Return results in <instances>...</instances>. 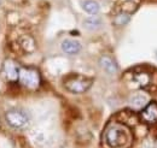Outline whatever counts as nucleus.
Masks as SVG:
<instances>
[{
  "instance_id": "f257e3e1",
  "label": "nucleus",
  "mask_w": 157,
  "mask_h": 148,
  "mask_svg": "<svg viewBox=\"0 0 157 148\" xmlns=\"http://www.w3.org/2000/svg\"><path fill=\"white\" fill-rule=\"evenodd\" d=\"M103 142L106 148H128L132 143V132L122 124H110L103 134Z\"/></svg>"
},
{
  "instance_id": "f03ea898",
  "label": "nucleus",
  "mask_w": 157,
  "mask_h": 148,
  "mask_svg": "<svg viewBox=\"0 0 157 148\" xmlns=\"http://www.w3.org/2000/svg\"><path fill=\"white\" fill-rule=\"evenodd\" d=\"M93 83V80L91 77H86L82 75H71L65 77L63 81V86L67 91L74 94H82L87 92Z\"/></svg>"
},
{
  "instance_id": "7ed1b4c3",
  "label": "nucleus",
  "mask_w": 157,
  "mask_h": 148,
  "mask_svg": "<svg viewBox=\"0 0 157 148\" xmlns=\"http://www.w3.org/2000/svg\"><path fill=\"white\" fill-rule=\"evenodd\" d=\"M6 122L9 123L10 127H12L13 129H25L29 123H30V117L28 114V112L23 109H11L6 112L5 114Z\"/></svg>"
},
{
  "instance_id": "20e7f679",
  "label": "nucleus",
  "mask_w": 157,
  "mask_h": 148,
  "mask_svg": "<svg viewBox=\"0 0 157 148\" xmlns=\"http://www.w3.org/2000/svg\"><path fill=\"white\" fill-rule=\"evenodd\" d=\"M18 82L27 89L35 91L40 87L41 77L39 71L33 68H20L18 72Z\"/></svg>"
},
{
  "instance_id": "39448f33",
  "label": "nucleus",
  "mask_w": 157,
  "mask_h": 148,
  "mask_svg": "<svg viewBox=\"0 0 157 148\" xmlns=\"http://www.w3.org/2000/svg\"><path fill=\"white\" fill-rule=\"evenodd\" d=\"M140 0H116V10L117 13L132 15L139 6Z\"/></svg>"
},
{
  "instance_id": "423d86ee",
  "label": "nucleus",
  "mask_w": 157,
  "mask_h": 148,
  "mask_svg": "<svg viewBox=\"0 0 157 148\" xmlns=\"http://www.w3.org/2000/svg\"><path fill=\"white\" fill-rule=\"evenodd\" d=\"M149 104V96L144 92H136L129 98V105L134 110H143Z\"/></svg>"
},
{
  "instance_id": "0eeeda50",
  "label": "nucleus",
  "mask_w": 157,
  "mask_h": 148,
  "mask_svg": "<svg viewBox=\"0 0 157 148\" xmlns=\"http://www.w3.org/2000/svg\"><path fill=\"white\" fill-rule=\"evenodd\" d=\"M141 119L149 124H154L157 122V104L149 102L141 110Z\"/></svg>"
},
{
  "instance_id": "6e6552de",
  "label": "nucleus",
  "mask_w": 157,
  "mask_h": 148,
  "mask_svg": "<svg viewBox=\"0 0 157 148\" xmlns=\"http://www.w3.org/2000/svg\"><path fill=\"white\" fill-rule=\"evenodd\" d=\"M18 72H20V66L12 61V60H6L4 64V74L7 80L10 81H18Z\"/></svg>"
},
{
  "instance_id": "1a4fd4ad",
  "label": "nucleus",
  "mask_w": 157,
  "mask_h": 148,
  "mask_svg": "<svg viewBox=\"0 0 157 148\" xmlns=\"http://www.w3.org/2000/svg\"><path fill=\"white\" fill-rule=\"evenodd\" d=\"M81 43L76 41V40H70L67 39L62 42V50L64 53L67 54H78V52L81 51Z\"/></svg>"
},
{
  "instance_id": "9d476101",
  "label": "nucleus",
  "mask_w": 157,
  "mask_h": 148,
  "mask_svg": "<svg viewBox=\"0 0 157 148\" xmlns=\"http://www.w3.org/2000/svg\"><path fill=\"white\" fill-rule=\"evenodd\" d=\"M99 64H100V66L103 68V70H104L105 72H108V74L113 75L117 72V70H118L117 64H116V61H115L113 58H110V57H108V56L101 57L100 60H99Z\"/></svg>"
},
{
  "instance_id": "9b49d317",
  "label": "nucleus",
  "mask_w": 157,
  "mask_h": 148,
  "mask_svg": "<svg viewBox=\"0 0 157 148\" xmlns=\"http://www.w3.org/2000/svg\"><path fill=\"white\" fill-rule=\"evenodd\" d=\"M81 6L83 9V11L91 16H96L99 12V5L97 1L93 0H85L81 2Z\"/></svg>"
},
{
  "instance_id": "f8f14e48",
  "label": "nucleus",
  "mask_w": 157,
  "mask_h": 148,
  "mask_svg": "<svg viewBox=\"0 0 157 148\" xmlns=\"http://www.w3.org/2000/svg\"><path fill=\"white\" fill-rule=\"evenodd\" d=\"M21 46L25 52H33L35 48V43H34V39L30 36H23L20 40Z\"/></svg>"
},
{
  "instance_id": "ddd939ff",
  "label": "nucleus",
  "mask_w": 157,
  "mask_h": 148,
  "mask_svg": "<svg viewBox=\"0 0 157 148\" xmlns=\"http://www.w3.org/2000/svg\"><path fill=\"white\" fill-rule=\"evenodd\" d=\"M100 19L99 18H94V17H91V18L86 19L85 20V23H83V25L87 28V29H90V30H94V29H97L100 27Z\"/></svg>"
},
{
  "instance_id": "4468645a",
  "label": "nucleus",
  "mask_w": 157,
  "mask_h": 148,
  "mask_svg": "<svg viewBox=\"0 0 157 148\" xmlns=\"http://www.w3.org/2000/svg\"><path fill=\"white\" fill-rule=\"evenodd\" d=\"M134 80H136L138 83H139V86H140V87H145V86L149 83V81H150L149 75L146 74V72L136 74V75H134Z\"/></svg>"
},
{
  "instance_id": "2eb2a0df",
  "label": "nucleus",
  "mask_w": 157,
  "mask_h": 148,
  "mask_svg": "<svg viewBox=\"0 0 157 148\" xmlns=\"http://www.w3.org/2000/svg\"><path fill=\"white\" fill-rule=\"evenodd\" d=\"M128 20H129V15H126V13H116L114 22H115V24H117V25H122V24H126Z\"/></svg>"
}]
</instances>
